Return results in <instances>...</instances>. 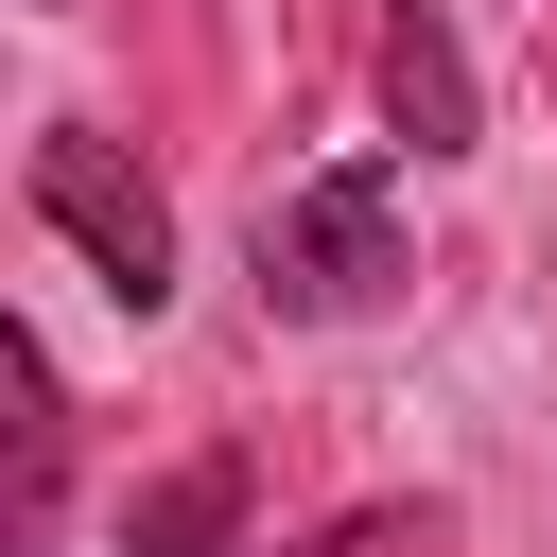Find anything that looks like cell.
<instances>
[{"label": "cell", "mask_w": 557, "mask_h": 557, "mask_svg": "<svg viewBox=\"0 0 557 557\" xmlns=\"http://www.w3.org/2000/svg\"><path fill=\"white\" fill-rule=\"evenodd\" d=\"M0 400H17V505H0V540L35 557L52 540V487H70V400H52V348L35 331H0Z\"/></svg>", "instance_id": "obj_4"}, {"label": "cell", "mask_w": 557, "mask_h": 557, "mask_svg": "<svg viewBox=\"0 0 557 557\" xmlns=\"http://www.w3.org/2000/svg\"><path fill=\"white\" fill-rule=\"evenodd\" d=\"M52 17H70V0H52Z\"/></svg>", "instance_id": "obj_7"}, {"label": "cell", "mask_w": 557, "mask_h": 557, "mask_svg": "<svg viewBox=\"0 0 557 557\" xmlns=\"http://www.w3.org/2000/svg\"><path fill=\"white\" fill-rule=\"evenodd\" d=\"M35 226H52L122 313H157V296H174V209H157V174H139L104 122H52V139H35Z\"/></svg>", "instance_id": "obj_2"}, {"label": "cell", "mask_w": 557, "mask_h": 557, "mask_svg": "<svg viewBox=\"0 0 557 557\" xmlns=\"http://www.w3.org/2000/svg\"><path fill=\"white\" fill-rule=\"evenodd\" d=\"M226 540H244V453H191L122 505V557H226Z\"/></svg>", "instance_id": "obj_5"}, {"label": "cell", "mask_w": 557, "mask_h": 557, "mask_svg": "<svg viewBox=\"0 0 557 557\" xmlns=\"http://www.w3.org/2000/svg\"><path fill=\"white\" fill-rule=\"evenodd\" d=\"M383 122H400V157H470L487 139V87H470L435 0H383Z\"/></svg>", "instance_id": "obj_3"}, {"label": "cell", "mask_w": 557, "mask_h": 557, "mask_svg": "<svg viewBox=\"0 0 557 557\" xmlns=\"http://www.w3.org/2000/svg\"><path fill=\"white\" fill-rule=\"evenodd\" d=\"M366 540H383V522H366ZM366 540H296V557H366Z\"/></svg>", "instance_id": "obj_6"}, {"label": "cell", "mask_w": 557, "mask_h": 557, "mask_svg": "<svg viewBox=\"0 0 557 557\" xmlns=\"http://www.w3.org/2000/svg\"><path fill=\"white\" fill-rule=\"evenodd\" d=\"M400 296V174L383 157H331V174H296L278 209H261V313H383Z\"/></svg>", "instance_id": "obj_1"}]
</instances>
